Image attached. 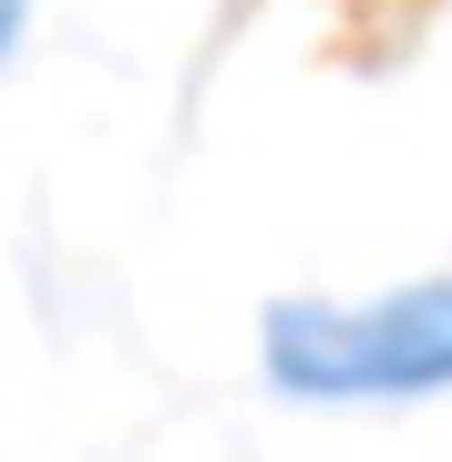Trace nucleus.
<instances>
[{
    "label": "nucleus",
    "instance_id": "nucleus-1",
    "mask_svg": "<svg viewBox=\"0 0 452 462\" xmlns=\"http://www.w3.org/2000/svg\"><path fill=\"white\" fill-rule=\"evenodd\" d=\"M257 370L309 411H411L452 391V278H401L370 298H278L257 319Z\"/></svg>",
    "mask_w": 452,
    "mask_h": 462
},
{
    "label": "nucleus",
    "instance_id": "nucleus-2",
    "mask_svg": "<svg viewBox=\"0 0 452 462\" xmlns=\"http://www.w3.org/2000/svg\"><path fill=\"white\" fill-rule=\"evenodd\" d=\"M21 32H32V0H0V62L21 51Z\"/></svg>",
    "mask_w": 452,
    "mask_h": 462
}]
</instances>
